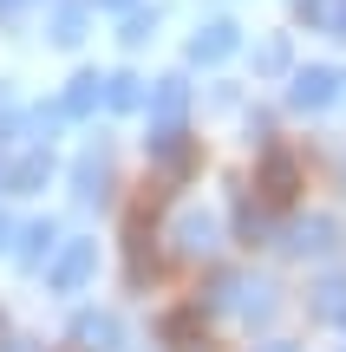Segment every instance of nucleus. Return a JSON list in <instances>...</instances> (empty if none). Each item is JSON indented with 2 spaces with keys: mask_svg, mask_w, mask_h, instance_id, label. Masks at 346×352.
Wrapping results in <instances>:
<instances>
[{
  "mask_svg": "<svg viewBox=\"0 0 346 352\" xmlns=\"http://www.w3.org/2000/svg\"><path fill=\"white\" fill-rule=\"evenodd\" d=\"M7 235H13V222H7V215H0V248H7Z\"/></svg>",
  "mask_w": 346,
  "mask_h": 352,
  "instance_id": "obj_25",
  "label": "nucleus"
},
{
  "mask_svg": "<svg viewBox=\"0 0 346 352\" xmlns=\"http://www.w3.org/2000/svg\"><path fill=\"white\" fill-rule=\"evenodd\" d=\"M52 241H59V222H52V215H46V222H26V228H20V261L39 267V261L52 254Z\"/></svg>",
  "mask_w": 346,
  "mask_h": 352,
  "instance_id": "obj_16",
  "label": "nucleus"
},
{
  "mask_svg": "<svg viewBox=\"0 0 346 352\" xmlns=\"http://www.w3.org/2000/svg\"><path fill=\"white\" fill-rule=\"evenodd\" d=\"M98 98H105V78H98V72H78L72 91L59 98V111H65V118H91V111H98Z\"/></svg>",
  "mask_w": 346,
  "mask_h": 352,
  "instance_id": "obj_13",
  "label": "nucleus"
},
{
  "mask_svg": "<svg viewBox=\"0 0 346 352\" xmlns=\"http://www.w3.org/2000/svg\"><path fill=\"white\" fill-rule=\"evenodd\" d=\"M183 111H190V85H183V78H157V91H151V131H183Z\"/></svg>",
  "mask_w": 346,
  "mask_h": 352,
  "instance_id": "obj_6",
  "label": "nucleus"
},
{
  "mask_svg": "<svg viewBox=\"0 0 346 352\" xmlns=\"http://www.w3.org/2000/svg\"><path fill=\"white\" fill-rule=\"evenodd\" d=\"M164 346L170 352H203V307H177V314H164Z\"/></svg>",
  "mask_w": 346,
  "mask_h": 352,
  "instance_id": "obj_9",
  "label": "nucleus"
},
{
  "mask_svg": "<svg viewBox=\"0 0 346 352\" xmlns=\"http://www.w3.org/2000/svg\"><path fill=\"white\" fill-rule=\"evenodd\" d=\"M261 352H294V346H261Z\"/></svg>",
  "mask_w": 346,
  "mask_h": 352,
  "instance_id": "obj_28",
  "label": "nucleus"
},
{
  "mask_svg": "<svg viewBox=\"0 0 346 352\" xmlns=\"http://www.w3.org/2000/svg\"><path fill=\"white\" fill-rule=\"evenodd\" d=\"M209 307H235V314H248V320H268L274 314V287L255 280V274H222L216 294H209Z\"/></svg>",
  "mask_w": 346,
  "mask_h": 352,
  "instance_id": "obj_1",
  "label": "nucleus"
},
{
  "mask_svg": "<svg viewBox=\"0 0 346 352\" xmlns=\"http://www.w3.org/2000/svg\"><path fill=\"white\" fill-rule=\"evenodd\" d=\"M91 267H98V241H65L52 254V267H46V287L52 294H78L91 280Z\"/></svg>",
  "mask_w": 346,
  "mask_h": 352,
  "instance_id": "obj_2",
  "label": "nucleus"
},
{
  "mask_svg": "<svg viewBox=\"0 0 346 352\" xmlns=\"http://www.w3.org/2000/svg\"><path fill=\"white\" fill-rule=\"evenodd\" d=\"M125 254H131V267H125V274H131V287H144V280L157 274V254H151V222H144V215L131 222V235H125Z\"/></svg>",
  "mask_w": 346,
  "mask_h": 352,
  "instance_id": "obj_12",
  "label": "nucleus"
},
{
  "mask_svg": "<svg viewBox=\"0 0 346 352\" xmlns=\"http://www.w3.org/2000/svg\"><path fill=\"white\" fill-rule=\"evenodd\" d=\"M151 164L164 176H190V164H196L190 131H151Z\"/></svg>",
  "mask_w": 346,
  "mask_h": 352,
  "instance_id": "obj_7",
  "label": "nucleus"
},
{
  "mask_svg": "<svg viewBox=\"0 0 346 352\" xmlns=\"http://www.w3.org/2000/svg\"><path fill=\"white\" fill-rule=\"evenodd\" d=\"M235 222H242V235L255 241V235H261V202H242V209H235Z\"/></svg>",
  "mask_w": 346,
  "mask_h": 352,
  "instance_id": "obj_23",
  "label": "nucleus"
},
{
  "mask_svg": "<svg viewBox=\"0 0 346 352\" xmlns=\"http://www.w3.org/2000/svg\"><path fill=\"white\" fill-rule=\"evenodd\" d=\"M151 33H157V13H131V20H125V39H131V46H144Z\"/></svg>",
  "mask_w": 346,
  "mask_h": 352,
  "instance_id": "obj_22",
  "label": "nucleus"
},
{
  "mask_svg": "<svg viewBox=\"0 0 346 352\" xmlns=\"http://www.w3.org/2000/svg\"><path fill=\"white\" fill-rule=\"evenodd\" d=\"M340 85L346 78L334 72V65H301L294 85H288V104H294V111H327V104L340 98Z\"/></svg>",
  "mask_w": 346,
  "mask_h": 352,
  "instance_id": "obj_3",
  "label": "nucleus"
},
{
  "mask_svg": "<svg viewBox=\"0 0 346 352\" xmlns=\"http://www.w3.org/2000/svg\"><path fill=\"white\" fill-rule=\"evenodd\" d=\"M340 7H346V0H301V13H307L314 26H334V20H340Z\"/></svg>",
  "mask_w": 346,
  "mask_h": 352,
  "instance_id": "obj_20",
  "label": "nucleus"
},
{
  "mask_svg": "<svg viewBox=\"0 0 346 352\" xmlns=\"http://www.w3.org/2000/svg\"><path fill=\"white\" fill-rule=\"evenodd\" d=\"M52 39H59V46H78V39H85V0L52 13Z\"/></svg>",
  "mask_w": 346,
  "mask_h": 352,
  "instance_id": "obj_18",
  "label": "nucleus"
},
{
  "mask_svg": "<svg viewBox=\"0 0 346 352\" xmlns=\"http://www.w3.org/2000/svg\"><path fill=\"white\" fill-rule=\"evenodd\" d=\"M177 248H183V254H216V215L183 209V215H177Z\"/></svg>",
  "mask_w": 346,
  "mask_h": 352,
  "instance_id": "obj_10",
  "label": "nucleus"
},
{
  "mask_svg": "<svg viewBox=\"0 0 346 352\" xmlns=\"http://www.w3.org/2000/svg\"><path fill=\"white\" fill-rule=\"evenodd\" d=\"M72 340H78V352H118L125 327H118V314H78L72 320Z\"/></svg>",
  "mask_w": 346,
  "mask_h": 352,
  "instance_id": "obj_8",
  "label": "nucleus"
},
{
  "mask_svg": "<svg viewBox=\"0 0 346 352\" xmlns=\"http://www.w3.org/2000/svg\"><path fill=\"white\" fill-rule=\"evenodd\" d=\"M334 33H340V39H346V7H340V20H334Z\"/></svg>",
  "mask_w": 346,
  "mask_h": 352,
  "instance_id": "obj_26",
  "label": "nucleus"
},
{
  "mask_svg": "<svg viewBox=\"0 0 346 352\" xmlns=\"http://www.w3.org/2000/svg\"><path fill=\"white\" fill-rule=\"evenodd\" d=\"M46 176H52V157H46V151H26L20 164L7 170V189H13V196H33V189L46 183Z\"/></svg>",
  "mask_w": 346,
  "mask_h": 352,
  "instance_id": "obj_15",
  "label": "nucleus"
},
{
  "mask_svg": "<svg viewBox=\"0 0 346 352\" xmlns=\"http://www.w3.org/2000/svg\"><path fill=\"white\" fill-rule=\"evenodd\" d=\"M105 104H111V111H138L144 104V78L138 72H111L105 78Z\"/></svg>",
  "mask_w": 346,
  "mask_h": 352,
  "instance_id": "obj_17",
  "label": "nucleus"
},
{
  "mask_svg": "<svg viewBox=\"0 0 346 352\" xmlns=\"http://www.w3.org/2000/svg\"><path fill=\"white\" fill-rule=\"evenodd\" d=\"M13 7H20V0H0V13H13Z\"/></svg>",
  "mask_w": 346,
  "mask_h": 352,
  "instance_id": "obj_27",
  "label": "nucleus"
},
{
  "mask_svg": "<svg viewBox=\"0 0 346 352\" xmlns=\"http://www.w3.org/2000/svg\"><path fill=\"white\" fill-rule=\"evenodd\" d=\"M255 189H261V202H268V209H288V202H294V189H301V164H294L288 151H268V157H261Z\"/></svg>",
  "mask_w": 346,
  "mask_h": 352,
  "instance_id": "obj_4",
  "label": "nucleus"
},
{
  "mask_svg": "<svg viewBox=\"0 0 346 352\" xmlns=\"http://www.w3.org/2000/svg\"><path fill=\"white\" fill-rule=\"evenodd\" d=\"M281 65H288V39L274 33V39H261V46H255V72H281Z\"/></svg>",
  "mask_w": 346,
  "mask_h": 352,
  "instance_id": "obj_19",
  "label": "nucleus"
},
{
  "mask_svg": "<svg viewBox=\"0 0 346 352\" xmlns=\"http://www.w3.org/2000/svg\"><path fill=\"white\" fill-rule=\"evenodd\" d=\"M334 235H340V228L327 222V215H307V222H294L288 248H294V254H327V248H334Z\"/></svg>",
  "mask_w": 346,
  "mask_h": 352,
  "instance_id": "obj_14",
  "label": "nucleus"
},
{
  "mask_svg": "<svg viewBox=\"0 0 346 352\" xmlns=\"http://www.w3.org/2000/svg\"><path fill=\"white\" fill-rule=\"evenodd\" d=\"M105 183H111V164H105V151H85L72 170V196L78 202H105Z\"/></svg>",
  "mask_w": 346,
  "mask_h": 352,
  "instance_id": "obj_11",
  "label": "nucleus"
},
{
  "mask_svg": "<svg viewBox=\"0 0 346 352\" xmlns=\"http://www.w3.org/2000/svg\"><path fill=\"white\" fill-rule=\"evenodd\" d=\"M235 39H242V26H235V20H203V26H196V39H190V59L196 65H222L235 52Z\"/></svg>",
  "mask_w": 346,
  "mask_h": 352,
  "instance_id": "obj_5",
  "label": "nucleus"
},
{
  "mask_svg": "<svg viewBox=\"0 0 346 352\" xmlns=\"http://www.w3.org/2000/svg\"><path fill=\"white\" fill-rule=\"evenodd\" d=\"M321 314H327V320L346 314V280H327V287H321Z\"/></svg>",
  "mask_w": 346,
  "mask_h": 352,
  "instance_id": "obj_21",
  "label": "nucleus"
},
{
  "mask_svg": "<svg viewBox=\"0 0 346 352\" xmlns=\"http://www.w3.org/2000/svg\"><path fill=\"white\" fill-rule=\"evenodd\" d=\"M91 7H111V13H125V7H131V0H91Z\"/></svg>",
  "mask_w": 346,
  "mask_h": 352,
  "instance_id": "obj_24",
  "label": "nucleus"
}]
</instances>
